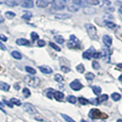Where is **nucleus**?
Returning a JSON list of instances; mask_svg holds the SVG:
<instances>
[{
	"instance_id": "32",
	"label": "nucleus",
	"mask_w": 122,
	"mask_h": 122,
	"mask_svg": "<svg viewBox=\"0 0 122 122\" xmlns=\"http://www.w3.org/2000/svg\"><path fill=\"white\" fill-rule=\"evenodd\" d=\"M5 16L7 18H9V19H12L13 18H15V14L14 12H12V11H6L5 12Z\"/></svg>"
},
{
	"instance_id": "44",
	"label": "nucleus",
	"mask_w": 122,
	"mask_h": 122,
	"mask_svg": "<svg viewBox=\"0 0 122 122\" xmlns=\"http://www.w3.org/2000/svg\"><path fill=\"white\" fill-rule=\"evenodd\" d=\"M45 44H46L45 41H43V40H39V41H37V45L39 46V47H44Z\"/></svg>"
},
{
	"instance_id": "17",
	"label": "nucleus",
	"mask_w": 122,
	"mask_h": 122,
	"mask_svg": "<svg viewBox=\"0 0 122 122\" xmlns=\"http://www.w3.org/2000/svg\"><path fill=\"white\" fill-rule=\"evenodd\" d=\"M66 101L68 102L71 103V104H76V101H77V98H76L73 95H68L66 98Z\"/></svg>"
},
{
	"instance_id": "19",
	"label": "nucleus",
	"mask_w": 122,
	"mask_h": 122,
	"mask_svg": "<svg viewBox=\"0 0 122 122\" xmlns=\"http://www.w3.org/2000/svg\"><path fill=\"white\" fill-rule=\"evenodd\" d=\"M54 39H55V41L57 42V43L60 44H63L64 43V41H65L64 38L63 37V36H61V35L54 36Z\"/></svg>"
},
{
	"instance_id": "23",
	"label": "nucleus",
	"mask_w": 122,
	"mask_h": 122,
	"mask_svg": "<svg viewBox=\"0 0 122 122\" xmlns=\"http://www.w3.org/2000/svg\"><path fill=\"white\" fill-rule=\"evenodd\" d=\"M112 98L114 101H115V102H117V101H119L121 96V95L119 93H117V92H114L112 95Z\"/></svg>"
},
{
	"instance_id": "39",
	"label": "nucleus",
	"mask_w": 122,
	"mask_h": 122,
	"mask_svg": "<svg viewBox=\"0 0 122 122\" xmlns=\"http://www.w3.org/2000/svg\"><path fill=\"white\" fill-rule=\"evenodd\" d=\"M72 1L76 5H83L84 4V0H72Z\"/></svg>"
},
{
	"instance_id": "4",
	"label": "nucleus",
	"mask_w": 122,
	"mask_h": 122,
	"mask_svg": "<svg viewBox=\"0 0 122 122\" xmlns=\"http://www.w3.org/2000/svg\"><path fill=\"white\" fill-rule=\"evenodd\" d=\"M79 40L76 38V37L73 34L70 35V41L68 42L67 47L70 49H74V48H79Z\"/></svg>"
},
{
	"instance_id": "47",
	"label": "nucleus",
	"mask_w": 122,
	"mask_h": 122,
	"mask_svg": "<svg viewBox=\"0 0 122 122\" xmlns=\"http://www.w3.org/2000/svg\"><path fill=\"white\" fill-rule=\"evenodd\" d=\"M0 40L2 41H7L8 38L5 35H3V34H0Z\"/></svg>"
},
{
	"instance_id": "40",
	"label": "nucleus",
	"mask_w": 122,
	"mask_h": 122,
	"mask_svg": "<svg viewBox=\"0 0 122 122\" xmlns=\"http://www.w3.org/2000/svg\"><path fill=\"white\" fill-rule=\"evenodd\" d=\"M30 37H31L32 38V40L34 41H36L37 40L38 38H39V35L36 33V32H32L31 34H30Z\"/></svg>"
},
{
	"instance_id": "16",
	"label": "nucleus",
	"mask_w": 122,
	"mask_h": 122,
	"mask_svg": "<svg viewBox=\"0 0 122 122\" xmlns=\"http://www.w3.org/2000/svg\"><path fill=\"white\" fill-rule=\"evenodd\" d=\"M16 44L20 46H27L29 44V41L25 38H19L16 41Z\"/></svg>"
},
{
	"instance_id": "8",
	"label": "nucleus",
	"mask_w": 122,
	"mask_h": 122,
	"mask_svg": "<svg viewBox=\"0 0 122 122\" xmlns=\"http://www.w3.org/2000/svg\"><path fill=\"white\" fill-rule=\"evenodd\" d=\"M53 0H37L36 5L38 8H46L49 3H53Z\"/></svg>"
},
{
	"instance_id": "7",
	"label": "nucleus",
	"mask_w": 122,
	"mask_h": 122,
	"mask_svg": "<svg viewBox=\"0 0 122 122\" xmlns=\"http://www.w3.org/2000/svg\"><path fill=\"white\" fill-rule=\"evenodd\" d=\"M70 87H71V89H73L74 91H79L81 89H82L83 86L80 83V82L79 81V80L76 79L70 83Z\"/></svg>"
},
{
	"instance_id": "12",
	"label": "nucleus",
	"mask_w": 122,
	"mask_h": 122,
	"mask_svg": "<svg viewBox=\"0 0 122 122\" xmlns=\"http://www.w3.org/2000/svg\"><path fill=\"white\" fill-rule=\"evenodd\" d=\"M39 70L43 72V73H46V74H51L53 72L52 69L47 66H39Z\"/></svg>"
},
{
	"instance_id": "57",
	"label": "nucleus",
	"mask_w": 122,
	"mask_h": 122,
	"mask_svg": "<svg viewBox=\"0 0 122 122\" xmlns=\"http://www.w3.org/2000/svg\"><path fill=\"white\" fill-rule=\"evenodd\" d=\"M81 122H87V121H85V120H83V119H82V120H81Z\"/></svg>"
},
{
	"instance_id": "45",
	"label": "nucleus",
	"mask_w": 122,
	"mask_h": 122,
	"mask_svg": "<svg viewBox=\"0 0 122 122\" xmlns=\"http://www.w3.org/2000/svg\"><path fill=\"white\" fill-rule=\"evenodd\" d=\"M101 56H102V54H101L100 53H98V52H95L92 57H94V58H95V59H98V58H99V57H101Z\"/></svg>"
},
{
	"instance_id": "58",
	"label": "nucleus",
	"mask_w": 122,
	"mask_h": 122,
	"mask_svg": "<svg viewBox=\"0 0 122 122\" xmlns=\"http://www.w3.org/2000/svg\"><path fill=\"white\" fill-rule=\"evenodd\" d=\"M0 4H1V2H0Z\"/></svg>"
},
{
	"instance_id": "1",
	"label": "nucleus",
	"mask_w": 122,
	"mask_h": 122,
	"mask_svg": "<svg viewBox=\"0 0 122 122\" xmlns=\"http://www.w3.org/2000/svg\"><path fill=\"white\" fill-rule=\"evenodd\" d=\"M24 81L27 85L32 88H36L37 86H39L41 82V80L39 78L32 76H26L24 78Z\"/></svg>"
},
{
	"instance_id": "25",
	"label": "nucleus",
	"mask_w": 122,
	"mask_h": 122,
	"mask_svg": "<svg viewBox=\"0 0 122 122\" xmlns=\"http://www.w3.org/2000/svg\"><path fill=\"white\" fill-rule=\"evenodd\" d=\"M92 91H93V92L95 94V95H99L101 92H102V89H101V88L99 87V86H95L92 87Z\"/></svg>"
},
{
	"instance_id": "54",
	"label": "nucleus",
	"mask_w": 122,
	"mask_h": 122,
	"mask_svg": "<svg viewBox=\"0 0 122 122\" xmlns=\"http://www.w3.org/2000/svg\"><path fill=\"white\" fill-rule=\"evenodd\" d=\"M119 12L122 15V6L119 8Z\"/></svg>"
},
{
	"instance_id": "13",
	"label": "nucleus",
	"mask_w": 122,
	"mask_h": 122,
	"mask_svg": "<svg viewBox=\"0 0 122 122\" xmlns=\"http://www.w3.org/2000/svg\"><path fill=\"white\" fill-rule=\"evenodd\" d=\"M102 56L104 57V60L106 62H109L110 61V52L108 49H102Z\"/></svg>"
},
{
	"instance_id": "46",
	"label": "nucleus",
	"mask_w": 122,
	"mask_h": 122,
	"mask_svg": "<svg viewBox=\"0 0 122 122\" xmlns=\"http://www.w3.org/2000/svg\"><path fill=\"white\" fill-rule=\"evenodd\" d=\"M0 50H2V51H5L7 50L5 44H3L2 42H0Z\"/></svg>"
},
{
	"instance_id": "9",
	"label": "nucleus",
	"mask_w": 122,
	"mask_h": 122,
	"mask_svg": "<svg viewBox=\"0 0 122 122\" xmlns=\"http://www.w3.org/2000/svg\"><path fill=\"white\" fill-rule=\"evenodd\" d=\"M95 49L93 47H90L88 51H85L83 53V54H82V56H83V58L84 59H87V60H90L92 57L93 56V54H94V53H95Z\"/></svg>"
},
{
	"instance_id": "11",
	"label": "nucleus",
	"mask_w": 122,
	"mask_h": 122,
	"mask_svg": "<svg viewBox=\"0 0 122 122\" xmlns=\"http://www.w3.org/2000/svg\"><path fill=\"white\" fill-rule=\"evenodd\" d=\"M103 42H104L105 45L107 47H110L112 46V38L109 35H104L103 36Z\"/></svg>"
},
{
	"instance_id": "33",
	"label": "nucleus",
	"mask_w": 122,
	"mask_h": 122,
	"mask_svg": "<svg viewBox=\"0 0 122 122\" xmlns=\"http://www.w3.org/2000/svg\"><path fill=\"white\" fill-rule=\"evenodd\" d=\"M78 100H79V102L80 104H81V105H85L87 104V103H89V100H87L86 98H83V97H79V98H78Z\"/></svg>"
},
{
	"instance_id": "18",
	"label": "nucleus",
	"mask_w": 122,
	"mask_h": 122,
	"mask_svg": "<svg viewBox=\"0 0 122 122\" xmlns=\"http://www.w3.org/2000/svg\"><path fill=\"white\" fill-rule=\"evenodd\" d=\"M11 55H12V56L16 60H21L22 58V55L18 51H16L11 52Z\"/></svg>"
},
{
	"instance_id": "53",
	"label": "nucleus",
	"mask_w": 122,
	"mask_h": 122,
	"mask_svg": "<svg viewBox=\"0 0 122 122\" xmlns=\"http://www.w3.org/2000/svg\"><path fill=\"white\" fill-rule=\"evenodd\" d=\"M0 109H2L3 111V105H2V103L0 102Z\"/></svg>"
},
{
	"instance_id": "27",
	"label": "nucleus",
	"mask_w": 122,
	"mask_h": 122,
	"mask_svg": "<svg viewBox=\"0 0 122 122\" xmlns=\"http://www.w3.org/2000/svg\"><path fill=\"white\" fill-rule=\"evenodd\" d=\"M68 10L72 12H75V11H77L79 10V7L77 5H71L70 6H68Z\"/></svg>"
},
{
	"instance_id": "24",
	"label": "nucleus",
	"mask_w": 122,
	"mask_h": 122,
	"mask_svg": "<svg viewBox=\"0 0 122 122\" xmlns=\"http://www.w3.org/2000/svg\"><path fill=\"white\" fill-rule=\"evenodd\" d=\"M22 93L25 98H28L30 95V91L28 89V88H24V89H23V91H22Z\"/></svg>"
},
{
	"instance_id": "56",
	"label": "nucleus",
	"mask_w": 122,
	"mask_h": 122,
	"mask_svg": "<svg viewBox=\"0 0 122 122\" xmlns=\"http://www.w3.org/2000/svg\"><path fill=\"white\" fill-rule=\"evenodd\" d=\"M117 122H122V120H121V119H119V120H117Z\"/></svg>"
},
{
	"instance_id": "14",
	"label": "nucleus",
	"mask_w": 122,
	"mask_h": 122,
	"mask_svg": "<svg viewBox=\"0 0 122 122\" xmlns=\"http://www.w3.org/2000/svg\"><path fill=\"white\" fill-rule=\"evenodd\" d=\"M53 96H54L56 101L60 102L61 100L63 99L64 94L63 92H53Z\"/></svg>"
},
{
	"instance_id": "43",
	"label": "nucleus",
	"mask_w": 122,
	"mask_h": 122,
	"mask_svg": "<svg viewBox=\"0 0 122 122\" xmlns=\"http://www.w3.org/2000/svg\"><path fill=\"white\" fill-rule=\"evenodd\" d=\"M61 70H62L63 72H65V73H66V72H69L71 70L69 67H67V66H61Z\"/></svg>"
},
{
	"instance_id": "31",
	"label": "nucleus",
	"mask_w": 122,
	"mask_h": 122,
	"mask_svg": "<svg viewBox=\"0 0 122 122\" xmlns=\"http://www.w3.org/2000/svg\"><path fill=\"white\" fill-rule=\"evenodd\" d=\"M76 70H77L80 73H83L84 71H85V67H84L83 64H79L77 66H76Z\"/></svg>"
},
{
	"instance_id": "10",
	"label": "nucleus",
	"mask_w": 122,
	"mask_h": 122,
	"mask_svg": "<svg viewBox=\"0 0 122 122\" xmlns=\"http://www.w3.org/2000/svg\"><path fill=\"white\" fill-rule=\"evenodd\" d=\"M21 5L24 8L31 9V8L34 7V2L32 0H21Z\"/></svg>"
},
{
	"instance_id": "41",
	"label": "nucleus",
	"mask_w": 122,
	"mask_h": 122,
	"mask_svg": "<svg viewBox=\"0 0 122 122\" xmlns=\"http://www.w3.org/2000/svg\"><path fill=\"white\" fill-rule=\"evenodd\" d=\"M102 2V6H108L111 5V2H109L108 0H101V2Z\"/></svg>"
},
{
	"instance_id": "42",
	"label": "nucleus",
	"mask_w": 122,
	"mask_h": 122,
	"mask_svg": "<svg viewBox=\"0 0 122 122\" xmlns=\"http://www.w3.org/2000/svg\"><path fill=\"white\" fill-rule=\"evenodd\" d=\"M92 67L95 70H98L99 67H100V65L97 62V61H93L92 62Z\"/></svg>"
},
{
	"instance_id": "35",
	"label": "nucleus",
	"mask_w": 122,
	"mask_h": 122,
	"mask_svg": "<svg viewBox=\"0 0 122 122\" xmlns=\"http://www.w3.org/2000/svg\"><path fill=\"white\" fill-rule=\"evenodd\" d=\"M61 116H62L63 118H64V120L66 121V122H76L74 120H72V118L70 117H69L67 116L66 114H61Z\"/></svg>"
},
{
	"instance_id": "28",
	"label": "nucleus",
	"mask_w": 122,
	"mask_h": 122,
	"mask_svg": "<svg viewBox=\"0 0 122 122\" xmlns=\"http://www.w3.org/2000/svg\"><path fill=\"white\" fill-rule=\"evenodd\" d=\"M89 103H90L91 105H98L99 104V101H98V98H90L89 99Z\"/></svg>"
},
{
	"instance_id": "37",
	"label": "nucleus",
	"mask_w": 122,
	"mask_h": 122,
	"mask_svg": "<svg viewBox=\"0 0 122 122\" xmlns=\"http://www.w3.org/2000/svg\"><path fill=\"white\" fill-rule=\"evenodd\" d=\"M31 17H32V14H31V13L27 12L26 14H25L24 15H23V16H22V18H23V19H25V20L29 21Z\"/></svg>"
},
{
	"instance_id": "48",
	"label": "nucleus",
	"mask_w": 122,
	"mask_h": 122,
	"mask_svg": "<svg viewBox=\"0 0 122 122\" xmlns=\"http://www.w3.org/2000/svg\"><path fill=\"white\" fill-rule=\"evenodd\" d=\"M10 102H8V101H5V103L7 105H9V107H12V105H11L10 103H9Z\"/></svg>"
},
{
	"instance_id": "30",
	"label": "nucleus",
	"mask_w": 122,
	"mask_h": 122,
	"mask_svg": "<svg viewBox=\"0 0 122 122\" xmlns=\"http://www.w3.org/2000/svg\"><path fill=\"white\" fill-rule=\"evenodd\" d=\"M87 3H89V5H97L100 3V1L99 0H86Z\"/></svg>"
},
{
	"instance_id": "55",
	"label": "nucleus",
	"mask_w": 122,
	"mask_h": 122,
	"mask_svg": "<svg viewBox=\"0 0 122 122\" xmlns=\"http://www.w3.org/2000/svg\"><path fill=\"white\" fill-rule=\"evenodd\" d=\"M118 79H119L121 82H122V74L119 76V78H118Z\"/></svg>"
},
{
	"instance_id": "29",
	"label": "nucleus",
	"mask_w": 122,
	"mask_h": 122,
	"mask_svg": "<svg viewBox=\"0 0 122 122\" xmlns=\"http://www.w3.org/2000/svg\"><path fill=\"white\" fill-rule=\"evenodd\" d=\"M108 99V95H106V94H103V95H100L99 96V98H98V101L99 102H105V101H107Z\"/></svg>"
},
{
	"instance_id": "59",
	"label": "nucleus",
	"mask_w": 122,
	"mask_h": 122,
	"mask_svg": "<svg viewBox=\"0 0 122 122\" xmlns=\"http://www.w3.org/2000/svg\"><path fill=\"white\" fill-rule=\"evenodd\" d=\"M121 36H122V34H121Z\"/></svg>"
},
{
	"instance_id": "15",
	"label": "nucleus",
	"mask_w": 122,
	"mask_h": 122,
	"mask_svg": "<svg viewBox=\"0 0 122 122\" xmlns=\"http://www.w3.org/2000/svg\"><path fill=\"white\" fill-rule=\"evenodd\" d=\"M55 18L60 20H64V19H67L71 18V15H69L66 13H63V14H57L55 15Z\"/></svg>"
},
{
	"instance_id": "38",
	"label": "nucleus",
	"mask_w": 122,
	"mask_h": 122,
	"mask_svg": "<svg viewBox=\"0 0 122 122\" xmlns=\"http://www.w3.org/2000/svg\"><path fill=\"white\" fill-rule=\"evenodd\" d=\"M54 79L56 82H61L63 80V76H61L60 74H56L54 76Z\"/></svg>"
},
{
	"instance_id": "5",
	"label": "nucleus",
	"mask_w": 122,
	"mask_h": 122,
	"mask_svg": "<svg viewBox=\"0 0 122 122\" xmlns=\"http://www.w3.org/2000/svg\"><path fill=\"white\" fill-rule=\"evenodd\" d=\"M23 108L24 110L26 112H28L30 114H35L37 113V110L35 108L32 104H30V103H25L24 105H23Z\"/></svg>"
},
{
	"instance_id": "52",
	"label": "nucleus",
	"mask_w": 122,
	"mask_h": 122,
	"mask_svg": "<svg viewBox=\"0 0 122 122\" xmlns=\"http://www.w3.org/2000/svg\"><path fill=\"white\" fill-rule=\"evenodd\" d=\"M61 2H63L64 3H67L68 2H70V0H60Z\"/></svg>"
},
{
	"instance_id": "2",
	"label": "nucleus",
	"mask_w": 122,
	"mask_h": 122,
	"mask_svg": "<svg viewBox=\"0 0 122 122\" xmlns=\"http://www.w3.org/2000/svg\"><path fill=\"white\" fill-rule=\"evenodd\" d=\"M89 116L92 118V119H102V118H107L108 116L106 114H104L103 113H102L100 111L96 109V108H94V109H92L89 113Z\"/></svg>"
},
{
	"instance_id": "26",
	"label": "nucleus",
	"mask_w": 122,
	"mask_h": 122,
	"mask_svg": "<svg viewBox=\"0 0 122 122\" xmlns=\"http://www.w3.org/2000/svg\"><path fill=\"white\" fill-rule=\"evenodd\" d=\"M85 76L88 81H92V80L95 78V75L92 73V72H87Z\"/></svg>"
},
{
	"instance_id": "21",
	"label": "nucleus",
	"mask_w": 122,
	"mask_h": 122,
	"mask_svg": "<svg viewBox=\"0 0 122 122\" xmlns=\"http://www.w3.org/2000/svg\"><path fill=\"white\" fill-rule=\"evenodd\" d=\"M106 26L108 27V28H111V29H114L117 28V25L114 24V23L112 22V21H105Z\"/></svg>"
},
{
	"instance_id": "3",
	"label": "nucleus",
	"mask_w": 122,
	"mask_h": 122,
	"mask_svg": "<svg viewBox=\"0 0 122 122\" xmlns=\"http://www.w3.org/2000/svg\"><path fill=\"white\" fill-rule=\"evenodd\" d=\"M86 28L89 36L92 39H97V30L95 27L92 24H86Z\"/></svg>"
},
{
	"instance_id": "50",
	"label": "nucleus",
	"mask_w": 122,
	"mask_h": 122,
	"mask_svg": "<svg viewBox=\"0 0 122 122\" xmlns=\"http://www.w3.org/2000/svg\"><path fill=\"white\" fill-rule=\"evenodd\" d=\"M15 88L17 90H18L19 89V88H20V86H19V85H18V84H15Z\"/></svg>"
},
{
	"instance_id": "20",
	"label": "nucleus",
	"mask_w": 122,
	"mask_h": 122,
	"mask_svg": "<svg viewBox=\"0 0 122 122\" xmlns=\"http://www.w3.org/2000/svg\"><path fill=\"white\" fill-rule=\"evenodd\" d=\"M9 88H10V86H9V84H7L5 82H1V83H0V89H1L2 90H3V91H5V92L9 91Z\"/></svg>"
},
{
	"instance_id": "6",
	"label": "nucleus",
	"mask_w": 122,
	"mask_h": 122,
	"mask_svg": "<svg viewBox=\"0 0 122 122\" xmlns=\"http://www.w3.org/2000/svg\"><path fill=\"white\" fill-rule=\"evenodd\" d=\"M52 5L55 10H63L66 6V3L61 2L60 0H53Z\"/></svg>"
},
{
	"instance_id": "34",
	"label": "nucleus",
	"mask_w": 122,
	"mask_h": 122,
	"mask_svg": "<svg viewBox=\"0 0 122 122\" xmlns=\"http://www.w3.org/2000/svg\"><path fill=\"white\" fill-rule=\"evenodd\" d=\"M25 70L28 72H29L30 74H35L36 73V70H34V68H32V67H30V66H26L25 67Z\"/></svg>"
},
{
	"instance_id": "22",
	"label": "nucleus",
	"mask_w": 122,
	"mask_h": 122,
	"mask_svg": "<svg viewBox=\"0 0 122 122\" xmlns=\"http://www.w3.org/2000/svg\"><path fill=\"white\" fill-rule=\"evenodd\" d=\"M10 102H11V104H14V105H17V106H20L21 105V101L19 100V99H17V98H11L10 99Z\"/></svg>"
},
{
	"instance_id": "49",
	"label": "nucleus",
	"mask_w": 122,
	"mask_h": 122,
	"mask_svg": "<svg viewBox=\"0 0 122 122\" xmlns=\"http://www.w3.org/2000/svg\"><path fill=\"white\" fill-rule=\"evenodd\" d=\"M4 21V18L2 15H0V23H2Z\"/></svg>"
},
{
	"instance_id": "36",
	"label": "nucleus",
	"mask_w": 122,
	"mask_h": 122,
	"mask_svg": "<svg viewBox=\"0 0 122 122\" xmlns=\"http://www.w3.org/2000/svg\"><path fill=\"white\" fill-rule=\"evenodd\" d=\"M49 44H50V46H51V47L53 49H54L55 51H61L60 47H58V46H57L56 44H55L54 43H53V42H50Z\"/></svg>"
},
{
	"instance_id": "51",
	"label": "nucleus",
	"mask_w": 122,
	"mask_h": 122,
	"mask_svg": "<svg viewBox=\"0 0 122 122\" xmlns=\"http://www.w3.org/2000/svg\"><path fill=\"white\" fill-rule=\"evenodd\" d=\"M117 67H119V68H121V70H122V63H118V64H117Z\"/></svg>"
}]
</instances>
